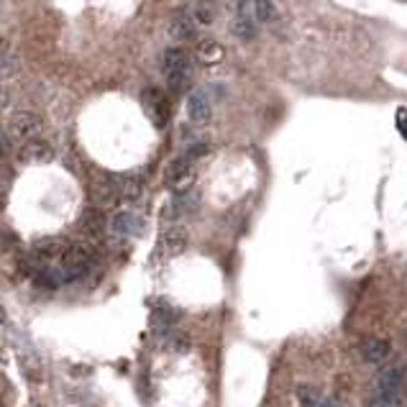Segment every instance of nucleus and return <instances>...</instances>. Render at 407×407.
<instances>
[{
  "mask_svg": "<svg viewBox=\"0 0 407 407\" xmlns=\"http://www.w3.org/2000/svg\"><path fill=\"white\" fill-rule=\"evenodd\" d=\"M95 259H97L95 249H92L90 243H69V249H67V254H64V259L57 264L62 282L67 284V282L82 280V277H85L90 269H92Z\"/></svg>",
  "mask_w": 407,
  "mask_h": 407,
  "instance_id": "f257e3e1",
  "label": "nucleus"
},
{
  "mask_svg": "<svg viewBox=\"0 0 407 407\" xmlns=\"http://www.w3.org/2000/svg\"><path fill=\"white\" fill-rule=\"evenodd\" d=\"M162 69H164L166 88L172 92H182L190 85V57L180 47H169L162 57Z\"/></svg>",
  "mask_w": 407,
  "mask_h": 407,
  "instance_id": "f03ea898",
  "label": "nucleus"
},
{
  "mask_svg": "<svg viewBox=\"0 0 407 407\" xmlns=\"http://www.w3.org/2000/svg\"><path fill=\"white\" fill-rule=\"evenodd\" d=\"M41 128H44V121H41L36 113H31V110H18V113H13L8 121V126H5V134L10 136V141L13 144H29L34 138H39L41 136Z\"/></svg>",
  "mask_w": 407,
  "mask_h": 407,
  "instance_id": "7ed1b4c3",
  "label": "nucleus"
},
{
  "mask_svg": "<svg viewBox=\"0 0 407 407\" xmlns=\"http://www.w3.org/2000/svg\"><path fill=\"white\" fill-rule=\"evenodd\" d=\"M377 389H379V397H387V399H395L399 402L402 395H405L407 389V374L405 369H382L377 374Z\"/></svg>",
  "mask_w": 407,
  "mask_h": 407,
  "instance_id": "20e7f679",
  "label": "nucleus"
},
{
  "mask_svg": "<svg viewBox=\"0 0 407 407\" xmlns=\"http://www.w3.org/2000/svg\"><path fill=\"white\" fill-rule=\"evenodd\" d=\"M193 169H195V162L187 154H182L180 159H175L172 164L166 166V175H164L166 184H169L175 193H184V190H190Z\"/></svg>",
  "mask_w": 407,
  "mask_h": 407,
  "instance_id": "39448f33",
  "label": "nucleus"
},
{
  "mask_svg": "<svg viewBox=\"0 0 407 407\" xmlns=\"http://www.w3.org/2000/svg\"><path fill=\"white\" fill-rule=\"evenodd\" d=\"M197 21H195V13L193 8H180L172 16L169 21V34H172V39L177 41H190V39H197Z\"/></svg>",
  "mask_w": 407,
  "mask_h": 407,
  "instance_id": "423d86ee",
  "label": "nucleus"
},
{
  "mask_svg": "<svg viewBox=\"0 0 407 407\" xmlns=\"http://www.w3.org/2000/svg\"><path fill=\"white\" fill-rule=\"evenodd\" d=\"M187 116L195 126H205L213 118V100L205 90H195L193 95L187 97Z\"/></svg>",
  "mask_w": 407,
  "mask_h": 407,
  "instance_id": "0eeeda50",
  "label": "nucleus"
},
{
  "mask_svg": "<svg viewBox=\"0 0 407 407\" xmlns=\"http://www.w3.org/2000/svg\"><path fill=\"white\" fill-rule=\"evenodd\" d=\"M231 29L241 41H254L259 36V26H256V18H254V8L249 10V3H246V0L238 5V16L233 18Z\"/></svg>",
  "mask_w": 407,
  "mask_h": 407,
  "instance_id": "6e6552de",
  "label": "nucleus"
},
{
  "mask_svg": "<svg viewBox=\"0 0 407 407\" xmlns=\"http://www.w3.org/2000/svg\"><path fill=\"white\" fill-rule=\"evenodd\" d=\"M18 159L23 164H47V162L54 159V149L47 141L34 138V141H29V144H23L18 149Z\"/></svg>",
  "mask_w": 407,
  "mask_h": 407,
  "instance_id": "1a4fd4ad",
  "label": "nucleus"
},
{
  "mask_svg": "<svg viewBox=\"0 0 407 407\" xmlns=\"http://www.w3.org/2000/svg\"><path fill=\"white\" fill-rule=\"evenodd\" d=\"M359 351H361V359L367 361V364H382L389 356V343L384 338H377V336H367L359 343Z\"/></svg>",
  "mask_w": 407,
  "mask_h": 407,
  "instance_id": "9d476101",
  "label": "nucleus"
},
{
  "mask_svg": "<svg viewBox=\"0 0 407 407\" xmlns=\"http://www.w3.org/2000/svg\"><path fill=\"white\" fill-rule=\"evenodd\" d=\"M187 246V233L180 228V225H175V228H166L164 233H162V238H159V251L164 254V256H175V254H180Z\"/></svg>",
  "mask_w": 407,
  "mask_h": 407,
  "instance_id": "9b49d317",
  "label": "nucleus"
},
{
  "mask_svg": "<svg viewBox=\"0 0 407 407\" xmlns=\"http://www.w3.org/2000/svg\"><path fill=\"white\" fill-rule=\"evenodd\" d=\"M141 218L136 213H128V210H123V213H116L113 215V221H110V231L116 233V236H138L141 233Z\"/></svg>",
  "mask_w": 407,
  "mask_h": 407,
  "instance_id": "f8f14e48",
  "label": "nucleus"
},
{
  "mask_svg": "<svg viewBox=\"0 0 407 407\" xmlns=\"http://www.w3.org/2000/svg\"><path fill=\"white\" fill-rule=\"evenodd\" d=\"M144 106H146V110H149V116L154 118L156 126H164L166 116H169V108H166V100L159 90H146Z\"/></svg>",
  "mask_w": 407,
  "mask_h": 407,
  "instance_id": "ddd939ff",
  "label": "nucleus"
},
{
  "mask_svg": "<svg viewBox=\"0 0 407 407\" xmlns=\"http://www.w3.org/2000/svg\"><path fill=\"white\" fill-rule=\"evenodd\" d=\"M113 187L118 193V200H136L144 190V182L138 175H121L113 177Z\"/></svg>",
  "mask_w": 407,
  "mask_h": 407,
  "instance_id": "4468645a",
  "label": "nucleus"
},
{
  "mask_svg": "<svg viewBox=\"0 0 407 407\" xmlns=\"http://www.w3.org/2000/svg\"><path fill=\"white\" fill-rule=\"evenodd\" d=\"M197 59L208 64V67H213V64H221L223 62V47L213 39H203L197 44Z\"/></svg>",
  "mask_w": 407,
  "mask_h": 407,
  "instance_id": "2eb2a0df",
  "label": "nucleus"
},
{
  "mask_svg": "<svg viewBox=\"0 0 407 407\" xmlns=\"http://www.w3.org/2000/svg\"><path fill=\"white\" fill-rule=\"evenodd\" d=\"M254 18L262 23H274L280 18V10L274 5V0H254Z\"/></svg>",
  "mask_w": 407,
  "mask_h": 407,
  "instance_id": "dca6fc26",
  "label": "nucleus"
},
{
  "mask_svg": "<svg viewBox=\"0 0 407 407\" xmlns=\"http://www.w3.org/2000/svg\"><path fill=\"white\" fill-rule=\"evenodd\" d=\"M297 402H300V407H323L325 397L320 395L318 389H312V387H300V389H297Z\"/></svg>",
  "mask_w": 407,
  "mask_h": 407,
  "instance_id": "f3484780",
  "label": "nucleus"
},
{
  "mask_svg": "<svg viewBox=\"0 0 407 407\" xmlns=\"http://www.w3.org/2000/svg\"><path fill=\"white\" fill-rule=\"evenodd\" d=\"M21 69V62L18 57H10V54H3L0 57V82H5V79L16 77Z\"/></svg>",
  "mask_w": 407,
  "mask_h": 407,
  "instance_id": "a211bd4d",
  "label": "nucleus"
},
{
  "mask_svg": "<svg viewBox=\"0 0 407 407\" xmlns=\"http://www.w3.org/2000/svg\"><path fill=\"white\" fill-rule=\"evenodd\" d=\"M193 13H195V21H197L200 26H210V23L215 21L213 5H200V3H197V5L193 8Z\"/></svg>",
  "mask_w": 407,
  "mask_h": 407,
  "instance_id": "6ab92c4d",
  "label": "nucleus"
},
{
  "mask_svg": "<svg viewBox=\"0 0 407 407\" xmlns=\"http://www.w3.org/2000/svg\"><path fill=\"white\" fill-rule=\"evenodd\" d=\"M10 405V384L5 382V377H0V407Z\"/></svg>",
  "mask_w": 407,
  "mask_h": 407,
  "instance_id": "aec40b11",
  "label": "nucleus"
},
{
  "mask_svg": "<svg viewBox=\"0 0 407 407\" xmlns=\"http://www.w3.org/2000/svg\"><path fill=\"white\" fill-rule=\"evenodd\" d=\"M10 149H13V141H10V136L5 131H0V159H5L10 154Z\"/></svg>",
  "mask_w": 407,
  "mask_h": 407,
  "instance_id": "412c9836",
  "label": "nucleus"
},
{
  "mask_svg": "<svg viewBox=\"0 0 407 407\" xmlns=\"http://www.w3.org/2000/svg\"><path fill=\"white\" fill-rule=\"evenodd\" d=\"M367 407H399V402H395V399H387V397H374V399H369L367 402Z\"/></svg>",
  "mask_w": 407,
  "mask_h": 407,
  "instance_id": "4be33fe9",
  "label": "nucleus"
},
{
  "mask_svg": "<svg viewBox=\"0 0 407 407\" xmlns=\"http://www.w3.org/2000/svg\"><path fill=\"white\" fill-rule=\"evenodd\" d=\"M397 128H399V134H402V138L407 141V110L405 108L397 110Z\"/></svg>",
  "mask_w": 407,
  "mask_h": 407,
  "instance_id": "5701e85b",
  "label": "nucleus"
},
{
  "mask_svg": "<svg viewBox=\"0 0 407 407\" xmlns=\"http://www.w3.org/2000/svg\"><path fill=\"white\" fill-rule=\"evenodd\" d=\"M8 92H5V90L0 88V116H3V113H5V110H8Z\"/></svg>",
  "mask_w": 407,
  "mask_h": 407,
  "instance_id": "b1692460",
  "label": "nucleus"
},
{
  "mask_svg": "<svg viewBox=\"0 0 407 407\" xmlns=\"http://www.w3.org/2000/svg\"><path fill=\"white\" fill-rule=\"evenodd\" d=\"M5 49H8V44H5V39H3V36H0V57H3V54H5Z\"/></svg>",
  "mask_w": 407,
  "mask_h": 407,
  "instance_id": "393cba45",
  "label": "nucleus"
},
{
  "mask_svg": "<svg viewBox=\"0 0 407 407\" xmlns=\"http://www.w3.org/2000/svg\"><path fill=\"white\" fill-rule=\"evenodd\" d=\"M197 3H200V5H213L215 0H197Z\"/></svg>",
  "mask_w": 407,
  "mask_h": 407,
  "instance_id": "a878e982",
  "label": "nucleus"
},
{
  "mask_svg": "<svg viewBox=\"0 0 407 407\" xmlns=\"http://www.w3.org/2000/svg\"><path fill=\"white\" fill-rule=\"evenodd\" d=\"M0 323H5V310H3V305H0Z\"/></svg>",
  "mask_w": 407,
  "mask_h": 407,
  "instance_id": "bb28decb",
  "label": "nucleus"
}]
</instances>
